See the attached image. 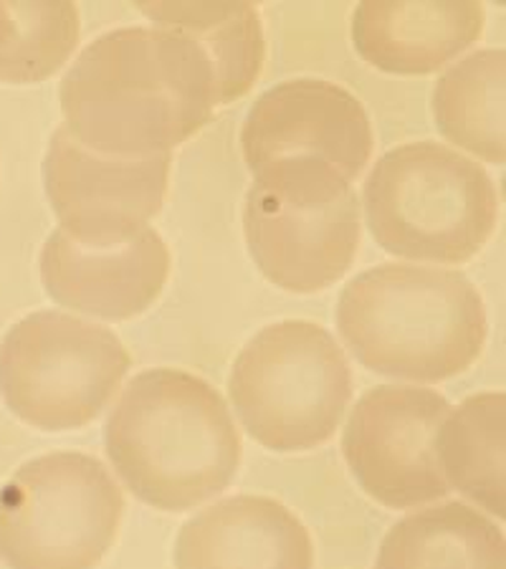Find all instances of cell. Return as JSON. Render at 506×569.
Returning <instances> with one entry per match:
<instances>
[{
	"mask_svg": "<svg viewBox=\"0 0 506 569\" xmlns=\"http://www.w3.org/2000/svg\"><path fill=\"white\" fill-rule=\"evenodd\" d=\"M506 395L482 392L466 398L440 423L434 448L448 486L504 519V438Z\"/></svg>",
	"mask_w": 506,
	"mask_h": 569,
	"instance_id": "obj_17",
	"label": "cell"
},
{
	"mask_svg": "<svg viewBox=\"0 0 506 569\" xmlns=\"http://www.w3.org/2000/svg\"><path fill=\"white\" fill-rule=\"evenodd\" d=\"M79 36V8L67 0L0 3V81H46L71 59Z\"/></svg>",
	"mask_w": 506,
	"mask_h": 569,
	"instance_id": "obj_19",
	"label": "cell"
},
{
	"mask_svg": "<svg viewBox=\"0 0 506 569\" xmlns=\"http://www.w3.org/2000/svg\"><path fill=\"white\" fill-rule=\"evenodd\" d=\"M375 569H506L504 531L468 503H438L385 535Z\"/></svg>",
	"mask_w": 506,
	"mask_h": 569,
	"instance_id": "obj_15",
	"label": "cell"
},
{
	"mask_svg": "<svg viewBox=\"0 0 506 569\" xmlns=\"http://www.w3.org/2000/svg\"><path fill=\"white\" fill-rule=\"evenodd\" d=\"M450 412L444 395L410 385H380L353 408L343 456L367 497L388 509H416L450 491L434 440Z\"/></svg>",
	"mask_w": 506,
	"mask_h": 569,
	"instance_id": "obj_9",
	"label": "cell"
},
{
	"mask_svg": "<svg viewBox=\"0 0 506 569\" xmlns=\"http://www.w3.org/2000/svg\"><path fill=\"white\" fill-rule=\"evenodd\" d=\"M132 357L112 329L67 311H33L0 339V400L26 426L63 433L112 402Z\"/></svg>",
	"mask_w": 506,
	"mask_h": 569,
	"instance_id": "obj_8",
	"label": "cell"
},
{
	"mask_svg": "<svg viewBox=\"0 0 506 569\" xmlns=\"http://www.w3.org/2000/svg\"><path fill=\"white\" fill-rule=\"evenodd\" d=\"M59 102L81 147L119 160H147L198 134L216 114V73L188 36L115 29L97 36L63 73Z\"/></svg>",
	"mask_w": 506,
	"mask_h": 569,
	"instance_id": "obj_1",
	"label": "cell"
},
{
	"mask_svg": "<svg viewBox=\"0 0 506 569\" xmlns=\"http://www.w3.org/2000/svg\"><path fill=\"white\" fill-rule=\"evenodd\" d=\"M504 49L476 51L436 81L434 117L438 132L478 160L504 164Z\"/></svg>",
	"mask_w": 506,
	"mask_h": 569,
	"instance_id": "obj_18",
	"label": "cell"
},
{
	"mask_svg": "<svg viewBox=\"0 0 506 569\" xmlns=\"http://www.w3.org/2000/svg\"><path fill=\"white\" fill-rule=\"evenodd\" d=\"M228 392L256 443L276 453L311 451L339 428L353 400V370L325 327L284 319L238 352Z\"/></svg>",
	"mask_w": 506,
	"mask_h": 569,
	"instance_id": "obj_6",
	"label": "cell"
},
{
	"mask_svg": "<svg viewBox=\"0 0 506 569\" xmlns=\"http://www.w3.org/2000/svg\"><path fill=\"white\" fill-rule=\"evenodd\" d=\"M119 479L160 511H188L224 493L241 466V436L214 385L172 367L135 375L105 426Z\"/></svg>",
	"mask_w": 506,
	"mask_h": 569,
	"instance_id": "obj_2",
	"label": "cell"
},
{
	"mask_svg": "<svg viewBox=\"0 0 506 569\" xmlns=\"http://www.w3.org/2000/svg\"><path fill=\"white\" fill-rule=\"evenodd\" d=\"M137 11L155 29L188 36L206 53L216 73L218 107L231 104L251 91L266 61L261 13L254 3H150L140 0Z\"/></svg>",
	"mask_w": 506,
	"mask_h": 569,
	"instance_id": "obj_16",
	"label": "cell"
},
{
	"mask_svg": "<svg viewBox=\"0 0 506 569\" xmlns=\"http://www.w3.org/2000/svg\"><path fill=\"white\" fill-rule=\"evenodd\" d=\"M370 117L353 91L327 79L274 84L248 109L241 150L248 170L281 160L327 162L353 182L373 158Z\"/></svg>",
	"mask_w": 506,
	"mask_h": 569,
	"instance_id": "obj_10",
	"label": "cell"
},
{
	"mask_svg": "<svg viewBox=\"0 0 506 569\" xmlns=\"http://www.w3.org/2000/svg\"><path fill=\"white\" fill-rule=\"evenodd\" d=\"M486 13L482 3H375L367 0L353 13L355 51L370 67L423 77L434 73L482 39Z\"/></svg>",
	"mask_w": 506,
	"mask_h": 569,
	"instance_id": "obj_14",
	"label": "cell"
},
{
	"mask_svg": "<svg viewBox=\"0 0 506 569\" xmlns=\"http://www.w3.org/2000/svg\"><path fill=\"white\" fill-rule=\"evenodd\" d=\"M39 269L57 305L127 321L158 301L170 277V251L152 226L112 241H73L57 228L46 238Z\"/></svg>",
	"mask_w": 506,
	"mask_h": 569,
	"instance_id": "obj_12",
	"label": "cell"
},
{
	"mask_svg": "<svg viewBox=\"0 0 506 569\" xmlns=\"http://www.w3.org/2000/svg\"><path fill=\"white\" fill-rule=\"evenodd\" d=\"M363 208L383 251L458 266L496 231L499 192L482 164L426 140L395 147L373 164Z\"/></svg>",
	"mask_w": 506,
	"mask_h": 569,
	"instance_id": "obj_4",
	"label": "cell"
},
{
	"mask_svg": "<svg viewBox=\"0 0 506 569\" xmlns=\"http://www.w3.org/2000/svg\"><path fill=\"white\" fill-rule=\"evenodd\" d=\"M122 517V489L95 456H39L0 486V559L8 569H97Z\"/></svg>",
	"mask_w": 506,
	"mask_h": 569,
	"instance_id": "obj_7",
	"label": "cell"
},
{
	"mask_svg": "<svg viewBox=\"0 0 506 569\" xmlns=\"http://www.w3.org/2000/svg\"><path fill=\"white\" fill-rule=\"evenodd\" d=\"M175 569H311L315 541L297 513L269 497H231L186 521Z\"/></svg>",
	"mask_w": 506,
	"mask_h": 569,
	"instance_id": "obj_13",
	"label": "cell"
},
{
	"mask_svg": "<svg viewBox=\"0 0 506 569\" xmlns=\"http://www.w3.org/2000/svg\"><path fill=\"white\" fill-rule=\"evenodd\" d=\"M170 164L172 154L105 158L81 147L61 124L43 158L46 198L73 241L127 238L162 210Z\"/></svg>",
	"mask_w": 506,
	"mask_h": 569,
	"instance_id": "obj_11",
	"label": "cell"
},
{
	"mask_svg": "<svg viewBox=\"0 0 506 569\" xmlns=\"http://www.w3.org/2000/svg\"><path fill=\"white\" fill-rule=\"evenodd\" d=\"M337 329L367 370L444 382L478 360L489 325L482 293L462 271L383 263L339 293Z\"/></svg>",
	"mask_w": 506,
	"mask_h": 569,
	"instance_id": "obj_3",
	"label": "cell"
},
{
	"mask_svg": "<svg viewBox=\"0 0 506 569\" xmlns=\"http://www.w3.org/2000/svg\"><path fill=\"white\" fill-rule=\"evenodd\" d=\"M360 231V200L333 164L281 160L254 172L244 236L274 287L291 293L333 287L355 263Z\"/></svg>",
	"mask_w": 506,
	"mask_h": 569,
	"instance_id": "obj_5",
	"label": "cell"
}]
</instances>
